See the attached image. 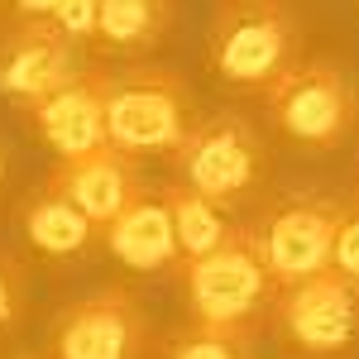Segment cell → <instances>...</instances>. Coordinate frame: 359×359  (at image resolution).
Segmentation results:
<instances>
[{
  "instance_id": "1",
  "label": "cell",
  "mask_w": 359,
  "mask_h": 359,
  "mask_svg": "<svg viewBox=\"0 0 359 359\" xmlns=\"http://www.w3.org/2000/svg\"><path fill=\"white\" fill-rule=\"evenodd\" d=\"M182 287H187V306H192L196 326L249 335V340L269 321L278 297V283L269 273L254 225H230V235L211 254L182 264Z\"/></svg>"
},
{
  "instance_id": "2",
  "label": "cell",
  "mask_w": 359,
  "mask_h": 359,
  "mask_svg": "<svg viewBox=\"0 0 359 359\" xmlns=\"http://www.w3.org/2000/svg\"><path fill=\"white\" fill-rule=\"evenodd\" d=\"M302 62V25L287 0H221L206 29V67L225 86L269 91Z\"/></svg>"
},
{
  "instance_id": "3",
  "label": "cell",
  "mask_w": 359,
  "mask_h": 359,
  "mask_svg": "<svg viewBox=\"0 0 359 359\" xmlns=\"http://www.w3.org/2000/svg\"><path fill=\"white\" fill-rule=\"evenodd\" d=\"M168 158H172L177 182L216 201L221 211L249 206L269 182V144L259 135V125H249L235 111L201 115Z\"/></svg>"
},
{
  "instance_id": "4",
  "label": "cell",
  "mask_w": 359,
  "mask_h": 359,
  "mask_svg": "<svg viewBox=\"0 0 359 359\" xmlns=\"http://www.w3.org/2000/svg\"><path fill=\"white\" fill-rule=\"evenodd\" d=\"M192 86L168 67H106V135L125 154H172L196 125Z\"/></svg>"
},
{
  "instance_id": "5",
  "label": "cell",
  "mask_w": 359,
  "mask_h": 359,
  "mask_svg": "<svg viewBox=\"0 0 359 359\" xmlns=\"http://www.w3.org/2000/svg\"><path fill=\"white\" fill-rule=\"evenodd\" d=\"M273 335L297 359H355L359 350V283L340 269L311 273L273 297Z\"/></svg>"
},
{
  "instance_id": "6",
  "label": "cell",
  "mask_w": 359,
  "mask_h": 359,
  "mask_svg": "<svg viewBox=\"0 0 359 359\" xmlns=\"http://www.w3.org/2000/svg\"><path fill=\"white\" fill-rule=\"evenodd\" d=\"M264 101H269V115H273L278 130L311 154L340 149L359 120L355 82L331 57H302L292 72H283L264 91Z\"/></svg>"
},
{
  "instance_id": "7",
  "label": "cell",
  "mask_w": 359,
  "mask_h": 359,
  "mask_svg": "<svg viewBox=\"0 0 359 359\" xmlns=\"http://www.w3.org/2000/svg\"><path fill=\"white\" fill-rule=\"evenodd\" d=\"M149 316L130 287L106 283L53 321L43 359H149Z\"/></svg>"
},
{
  "instance_id": "8",
  "label": "cell",
  "mask_w": 359,
  "mask_h": 359,
  "mask_svg": "<svg viewBox=\"0 0 359 359\" xmlns=\"http://www.w3.org/2000/svg\"><path fill=\"white\" fill-rule=\"evenodd\" d=\"M345 221V206L335 196H283L254 225L259 249L269 259L278 287H292L311 273H326L335 259V235Z\"/></svg>"
},
{
  "instance_id": "9",
  "label": "cell",
  "mask_w": 359,
  "mask_h": 359,
  "mask_svg": "<svg viewBox=\"0 0 359 359\" xmlns=\"http://www.w3.org/2000/svg\"><path fill=\"white\" fill-rule=\"evenodd\" d=\"M82 67V39H72L57 20H0V96L25 115Z\"/></svg>"
},
{
  "instance_id": "10",
  "label": "cell",
  "mask_w": 359,
  "mask_h": 359,
  "mask_svg": "<svg viewBox=\"0 0 359 359\" xmlns=\"http://www.w3.org/2000/svg\"><path fill=\"white\" fill-rule=\"evenodd\" d=\"M43 182L53 192H62L67 201H77L101 230L125 206H135L139 196L149 192L144 187V172H139V158L125 154V149H115V144H101L91 154H77V158H53Z\"/></svg>"
},
{
  "instance_id": "11",
  "label": "cell",
  "mask_w": 359,
  "mask_h": 359,
  "mask_svg": "<svg viewBox=\"0 0 359 359\" xmlns=\"http://www.w3.org/2000/svg\"><path fill=\"white\" fill-rule=\"evenodd\" d=\"M29 120H34V135L53 149V158H77V154L111 144V135H106V67H82L48 101H39Z\"/></svg>"
},
{
  "instance_id": "12",
  "label": "cell",
  "mask_w": 359,
  "mask_h": 359,
  "mask_svg": "<svg viewBox=\"0 0 359 359\" xmlns=\"http://www.w3.org/2000/svg\"><path fill=\"white\" fill-rule=\"evenodd\" d=\"M101 235H106V249L125 269H135V273H163V269L182 264L177 225H172V206H168L163 187L144 192L135 206H125Z\"/></svg>"
},
{
  "instance_id": "13",
  "label": "cell",
  "mask_w": 359,
  "mask_h": 359,
  "mask_svg": "<svg viewBox=\"0 0 359 359\" xmlns=\"http://www.w3.org/2000/svg\"><path fill=\"white\" fill-rule=\"evenodd\" d=\"M20 225H25L29 245L39 254H48V259H77V254H86L91 240H96V230H101L77 201L53 192L48 182L20 201Z\"/></svg>"
},
{
  "instance_id": "14",
  "label": "cell",
  "mask_w": 359,
  "mask_h": 359,
  "mask_svg": "<svg viewBox=\"0 0 359 359\" xmlns=\"http://www.w3.org/2000/svg\"><path fill=\"white\" fill-rule=\"evenodd\" d=\"M172 29V0H101L96 43L111 53H149Z\"/></svg>"
},
{
  "instance_id": "15",
  "label": "cell",
  "mask_w": 359,
  "mask_h": 359,
  "mask_svg": "<svg viewBox=\"0 0 359 359\" xmlns=\"http://www.w3.org/2000/svg\"><path fill=\"white\" fill-rule=\"evenodd\" d=\"M163 192H168V206H172V225H177L182 264H192V259H201V254H211V249L230 235L225 211L216 206V201H206L201 192H192L187 182H168Z\"/></svg>"
},
{
  "instance_id": "16",
  "label": "cell",
  "mask_w": 359,
  "mask_h": 359,
  "mask_svg": "<svg viewBox=\"0 0 359 359\" xmlns=\"http://www.w3.org/2000/svg\"><path fill=\"white\" fill-rule=\"evenodd\" d=\"M158 359H254V350H249V335L211 331V326H196L192 321L187 331L168 335Z\"/></svg>"
},
{
  "instance_id": "17",
  "label": "cell",
  "mask_w": 359,
  "mask_h": 359,
  "mask_svg": "<svg viewBox=\"0 0 359 359\" xmlns=\"http://www.w3.org/2000/svg\"><path fill=\"white\" fill-rule=\"evenodd\" d=\"M331 269H340L345 278L359 283V196H355V206H345V221H340V235H335Z\"/></svg>"
},
{
  "instance_id": "18",
  "label": "cell",
  "mask_w": 359,
  "mask_h": 359,
  "mask_svg": "<svg viewBox=\"0 0 359 359\" xmlns=\"http://www.w3.org/2000/svg\"><path fill=\"white\" fill-rule=\"evenodd\" d=\"M53 20H57L62 29H67L72 39H82V43H96V20H101V0H62Z\"/></svg>"
},
{
  "instance_id": "19",
  "label": "cell",
  "mask_w": 359,
  "mask_h": 359,
  "mask_svg": "<svg viewBox=\"0 0 359 359\" xmlns=\"http://www.w3.org/2000/svg\"><path fill=\"white\" fill-rule=\"evenodd\" d=\"M20 302H25V273L0 254V331L20 316Z\"/></svg>"
},
{
  "instance_id": "20",
  "label": "cell",
  "mask_w": 359,
  "mask_h": 359,
  "mask_svg": "<svg viewBox=\"0 0 359 359\" xmlns=\"http://www.w3.org/2000/svg\"><path fill=\"white\" fill-rule=\"evenodd\" d=\"M5 20H53L62 0H0Z\"/></svg>"
},
{
  "instance_id": "21",
  "label": "cell",
  "mask_w": 359,
  "mask_h": 359,
  "mask_svg": "<svg viewBox=\"0 0 359 359\" xmlns=\"http://www.w3.org/2000/svg\"><path fill=\"white\" fill-rule=\"evenodd\" d=\"M0 182H5V144H0Z\"/></svg>"
},
{
  "instance_id": "22",
  "label": "cell",
  "mask_w": 359,
  "mask_h": 359,
  "mask_svg": "<svg viewBox=\"0 0 359 359\" xmlns=\"http://www.w3.org/2000/svg\"><path fill=\"white\" fill-rule=\"evenodd\" d=\"M355 196H359V177H355Z\"/></svg>"
}]
</instances>
